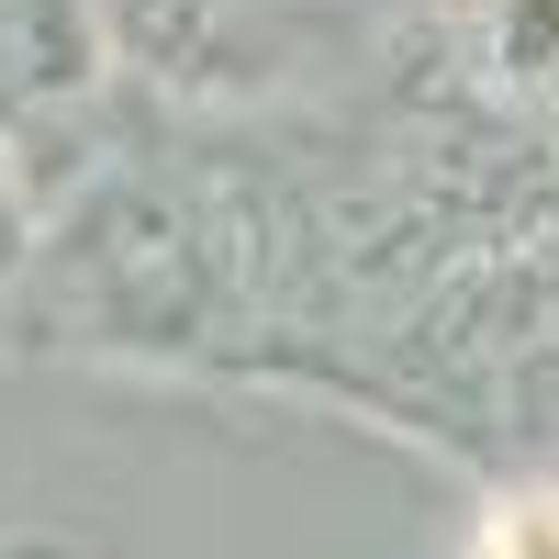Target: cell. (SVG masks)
<instances>
[{
    "mask_svg": "<svg viewBox=\"0 0 559 559\" xmlns=\"http://www.w3.org/2000/svg\"><path fill=\"white\" fill-rule=\"evenodd\" d=\"M123 68L191 112L280 102L347 57L358 0H102Z\"/></svg>",
    "mask_w": 559,
    "mask_h": 559,
    "instance_id": "obj_1",
    "label": "cell"
},
{
    "mask_svg": "<svg viewBox=\"0 0 559 559\" xmlns=\"http://www.w3.org/2000/svg\"><path fill=\"white\" fill-rule=\"evenodd\" d=\"M437 559H559V459H515L471 492Z\"/></svg>",
    "mask_w": 559,
    "mask_h": 559,
    "instance_id": "obj_2",
    "label": "cell"
},
{
    "mask_svg": "<svg viewBox=\"0 0 559 559\" xmlns=\"http://www.w3.org/2000/svg\"><path fill=\"white\" fill-rule=\"evenodd\" d=\"M34 247H45V179H34V146L0 123V292L34 269Z\"/></svg>",
    "mask_w": 559,
    "mask_h": 559,
    "instance_id": "obj_3",
    "label": "cell"
},
{
    "mask_svg": "<svg viewBox=\"0 0 559 559\" xmlns=\"http://www.w3.org/2000/svg\"><path fill=\"white\" fill-rule=\"evenodd\" d=\"M548 123H559V112H548ZM548 168H559V146H548Z\"/></svg>",
    "mask_w": 559,
    "mask_h": 559,
    "instance_id": "obj_4",
    "label": "cell"
},
{
    "mask_svg": "<svg viewBox=\"0 0 559 559\" xmlns=\"http://www.w3.org/2000/svg\"><path fill=\"white\" fill-rule=\"evenodd\" d=\"M0 559H12V548H0Z\"/></svg>",
    "mask_w": 559,
    "mask_h": 559,
    "instance_id": "obj_5",
    "label": "cell"
}]
</instances>
